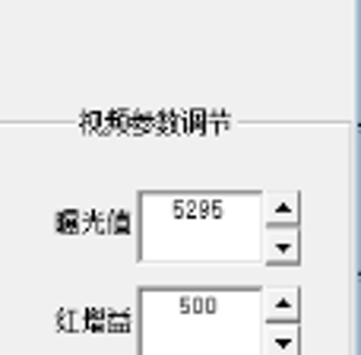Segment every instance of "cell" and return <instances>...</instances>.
I'll list each match as a JSON object with an SVG mask.
<instances>
[{"instance_id": "1", "label": "cell", "mask_w": 361, "mask_h": 355, "mask_svg": "<svg viewBox=\"0 0 361 355\" xmlns=\"http://www.w3.org/2000/svg\"><path fill=\"white\" fill-rule=\"evenodd\" d=\"M143 339H159L156 352L165 355H247L257 346L225 330H244L250 314L263 308L260 292L247 289H212V292H175V289H143ZM263 314V311H260Z\"/></svg>"}, {"instance_id": "2", "label": "cell", "mask_w": 361, "mask_h": 355, "mask_svg": "<svg viewBox=\"0 0 361 355\" xmlns=\"http://www.w3.org/2000/svg\"><path fill=\"white\" fill-rule=\"evenodd\" d=\"M143 212H156L159 225H146V235L180 231V238L152 251V260H250V241L257 206H244L250 197H152L146 193ZM149 257V254H146Z\"/></svg>"}, {"instance_id": "3", "label": "cell", "mask_w": 361, "mask_h": 355, "mask_svg": "<svg viewBox=\"0 0 361 355\" xmlns=\"http://www.w3.org/2000/svg\"><path fill=\"white\" fill-rule=\"evenodd\" d=\"M263 355H298V333L295 324L288 327H267L263 330Z\"/></svg>"}]
</instances>
